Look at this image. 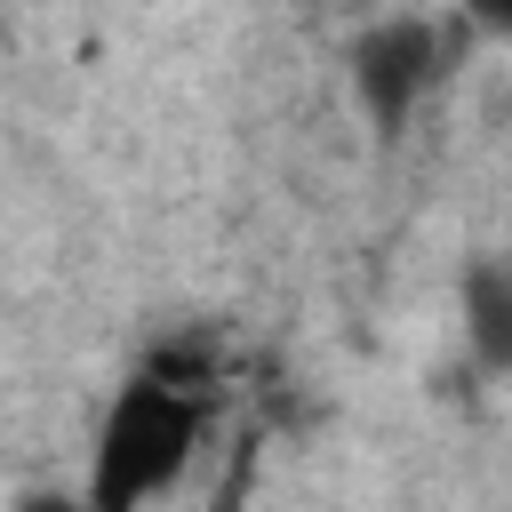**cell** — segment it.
I'll return each instance as SVG.
<instances>
[{
  "label": "cell",
  "instance_id": "obj_4",
  "mask_svg": "<svg viewBox=\"0 0 512 512\" xmlns=\"http://www.w3.org/2000/svg\"><path fill=\"white\" fill-rule=\"evenodd\" d=\"M248 488H256V448H240V456H232V472L216 480V496H208L200 512H248Z\"/></svg>",
  "mask_w": 512,
  "mask_h": 512
},
{
  "label": "cell",
  "instance_id": "obj_2",
  "mask_svg": "<svg viewBox=\"0 0 512 512\" xmlns=\"http://www.w3.org/2000/svg\"><path fill=\"white\" fill-rule=\"evenodd\" d=\"M440 64H448V40H440V24H424V16H392V24L360 32V48H352L360 112H368L384 136L408 128V112L440 88Z\"/></svg>",
  "mask_w": 512,
  "mask_h": 512
},
{
  "label": "cell",
  "instance_id": "obj_3",
  "mask_svg": "<svg viewBox=\"0 0 512 512\" xmlns=\"http://www.w3.org/2000/svg\"><path fill=\"white\" fill-rule=\"evenodd\" d=\"M456 312H464V344L488 376H512V264L504 256H472L456 280Z\"/></svg>",
  "mask_w": 512,
  "mask_h": 512
},
{
  "label": "cell",
  "instance_id": "obj_5",
  "mask_svg": "<svg viewBox=\"0 0 512 512\" xmlns=\"http://www.w3.org/2000/svg\"><path fill=\"white\" fill-rule=\"evenodd\" d=\"M456 8H464V24H472V32H488V40H504V48H512V0H456Z\"/></svg>",
  "mask_w": 512,
  "mask_h": 512
},
{
  "label": "cell",
  "instance_id": "obj_6",
  "mask_svg": "<svg viewBox=\"0 0 512 512\" xmlns=\"http://www.w3.org/2000/svg\"><path fill=\"white\" fill-rule=\"evenodd\" d=\"M8 512H96L88 496H64V488H32V496H16Z\"/></svg>",
  "mask_w": 512,
  "mask_h": 512
},
{
  "label": "cell",
  "instance_id": "obj_1",
  "mask_svg": "<svg viewBox=\"0 0 512 512\" xmlns=\"http://www.w3.org/2000/svg\"><path fill=\"white\" fill-rule=\"evenodd\" d=\"M208 416H216V392H192L176 376H160L152 360L104 400V424H96V448H88V504L96 512H152L200 456L208 440Z\"/></svg>",
  "mask_w": 512,
  "mask_h": 512
}]
</instances>
